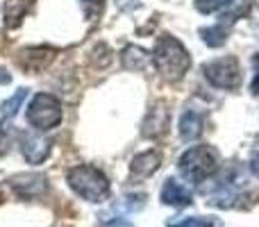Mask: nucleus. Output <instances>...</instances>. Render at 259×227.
<instances>
[{"label":"nucleus","mask_w":259,"mask_h":227,"mask_svg":"<svg viewBox=\"0 0 259 227\" xmlns=\"http://www.w3.org/2000/svg\"><path fill=\"white\" fill-rule=\"evenodd\" d=\"M152 64H155L157 73L164 80L180 82L191 68V57H189L187 48L182 46V41H178L170 34H161L155 43Z\"/></svg>","instance_id":"f257e3e1"},{"label":"nucleus","mask_w":259,"mask_h":227,"mask_svg":"<svg viewBox=\"0 0 259 227\" xmlns=\"http://www.w3.org/2000/svg\"><path fill=\"white\" fill-rule=\"evenodd\" d=\"M66 182L80 198L89 202H103L109 196V179L100 168L80 164L66 170Z\"/></svg>","instance_id":"f03ea898"},{"label":"nucleus","mask_w":259,"mask_h":227,"mask_svg":"<svg viewBox=\"0 0 259 227\" xmlns=\"http://www.w3.org/2000/svg\"><path fill=\"white\" fill-rule=\"evenodd\" d=\"M216 164H219V152L214 148L193 146L187 152H182L178 168L184 179H189L193 184H202L207 177H211V173L216 170Z\"/></svg>","instance_id":"7ed1b4c3"},{"label":"nucleus","mask_w":259,"mask_h":227,"mask_svg":"<svg viewBox=\"0 0 259 227\" xmlns=\"http://www.w3.org/2000/svg\"><path fill=\"white\" fill-rule=\"evenodd\" d=\"M27 123L32 125V129L36 132H48V129L57 127L64 118V109L62 103H59L57 96L53 94H36L34 98L30 100L25 112Z\"/></svg>","instance_id":"20e7f679"},{"label":"nucleus","mask_w":259,"mask_h":227,"mask_svg":"<svg viewBox=\"0 0 259 227\" xmlns=\"http://www.w3.org/2000/svg\"><path fill=\"white\" fill-rule=\"evenodd\" d=\"M202 75L216 89L234 91L241 84V66H239L237 57H216L202 64Z\"/></svg>","instance_id":"39448f33"},{"label":"nucleus","mask_w":259,"mask_h":227,"mask_svg":"<svg viewBox=\"0 0 259 227\" xmlns=\"http://www.w3.org/2000/svg\"><path fill=\"white\" fill-rule=\"evenodd\" d=\"M9 187H12V191L16 193L18 198L32 200V198L44 196L48 184H46L44 175H39V173H21V175H14V177L9 179Z\"/></svg>","instance_id":"423d86ee"},{"label":"nucleus","mask_w":259,"mask_h":227,"mask_svg":"<svg viewBox=\"0 0 259 227\" xmlns=\"http://www.w3.org/2000/svg\"><path fill=\"white\" fill-rule=\"evenodd\" d=\"M21 152L23 157H25L27 164H44L46 157H48L50 152V141L44 137L41 132H23L21 134Z\"/></svg>","instance_id":"0eeeda50"},{"label":"nucleus","mask_w":259,"mask_h":227,"mask_svg":"<svg viewBox=\"0 0 259 227\" xmlns=\"http://www.w3.org/2000/svg\"><path fill=\"white\" fill-rule=\"evenodd\" d=\"M170 127V114L166 109V105H155V107L148 112L146 120H143V137L155 139V137H164Z\"/></svg>","instance_id":"6e6552de"},{"label":"nucleus","mask_w":259,"mask_h":227,"mask_svg":"<svg viewBox=\"0 0 259 227\" xmlns=\"http://www.w3.org/2000/svg\"><path fill=\"white\" fill-rule=\"evenodd\" d=\"M161 202L164 205H168V207H189L193 202V196H191V191H189L187 187H184L182 182H178V179H173V177H168L164 182V187H161Z\"/></svg>","instance_id":"1a4fd4ad"},{"label":"nucleus","mask_w":259,"mask_h":227,"mask_svg":"<svg viewBox=\"0 0 259 227\" xmlns=\"http://www.w3.org/2000/svg\"><path fill=\"white\" fill-rule=\"evenodd\" d=\"M178 132L184 141H193L205 132V114L198 109H187L178 120Z\"/></svg>","instance_id":"9d476101"},{"label":"nucleus","mask_w":259,"mask_h":227,"mask_svg":"<svg viewBox=\"0 0 259 227\" xmlns=\"http://www.w3.org/2000/svg\"><path fill=\"white\" fill-rule=\"evenodd\" d=\"M159 161H161V155L157 150L139 152V155L132 157V161H130V173H132L134 177H150V175L159 168Z\"/></svg>","instance_id":"9b49d317"},{"label":"nucleus","mask_w":259,"mask_h":227,"mask_svg":"<svg viewBox=\"0 0 259 227\" xmlns=\"http://www.w3.org/2000/svg\"><path fill=\"white\" fill-rule=\"evenodd\" d=\"M27 9H30V0H7L5 3V25L7 27L21 25Z\"/></svg>","instance_id":"f8f14e48"},{"label":"nucleus","mask_w":259,"mask_h":227,"mask_svg":"<svg viewBox=\"0 0 259 227\" xmlns=\"http://www.w3.org/2000/svg\"><path fill=\"white\" fill-rule=\"evenodd\" d=\"M121 62L125 68H130V71H143V68L148 66V55L143 48L127 46V48L121 53Z\"/></svg>","instance_id":"ddd939ff"},{"label":"nucleus","mask_w":259,"mask_h":227,"mask_svg":"<svg viewBox=\"0 0 259 227\" xmlns=\"http://www.w3.org/2000/svg\"><path fill=\"white\" fill-rule=\"evenodd\" d=\"M200 36L207 46H211V48H221V46L225 43V39H228V23L221 21L211 27H202Z\"/></svg>","instance_id":"4468645a"},{"label":"nucleus","mask_w":259,"mask_h":227,"mask_svg":"<svg viewBox=\"0 0 259 227\" xmlns=\"http://www.w3.org/2000/svg\"><path fill=\"white\" fill-rule=\"evenodd\" d=\"M25 96H27V91L25 89H18L16 94L12 96V98H7L3 105H0V112H3V118H12L14 114L18 112V107L23 105V100H25Z\"/></svg>","instance_id":"2eb2a0df"},{"label":"nucleus","mask_w":259,"mask_h":227,"mask_svg":"<svg viewBox=\"0 0 259 227\" xmlns=\"http://www.w3.org/2000/svg\"><path fill=\"white\" fill-rule=\"evenodd\" d=\"M14 137H16L14 125L9 123V118H3V123H0V155H5V152L12 148Z\"/></svg>","instance_id":"dca6fc26"},{"label":"nucleus","mask_w":259,"mask_h":227,"mask_svg":"<svg viewBox=\"0 0 259 227\" xmlns=\"http://www.w3.org/2000/svg\"><path fill=\"white\" fill-rule=\"evenodd\" d=\"M234 0H196V9L200 14H216L221 9L230 7Z\"/></svg>","instance_id":"f3484780"},{"label":"nucleus","mask_w":259,"mask_h":227,"mask_svg":"<svg viewBox=\"0 0 259 227\" xmlns=\"http://www.w3.org/2000/svg\"><path fill=\"white\" fill-rule=\"evenodd\" d=\"M168 227H214V220L207 216H191V218H184L180 223H170Z\"/></svg>","instance_id":"a211bd4d"},{"label":"nucleus","mask_w":259,"mask_h":227,"mask_svg":"<svg viewBox=\"0 0 259 227\" xmlns=\"http://www.w3.org/2000/svg\"><path fill=\"white\" fill-rule=\"evenodd\" d=\"M82 7H84V12H87V16L94 21L96 16H98L100 12H103V7H105V3L103 0H82Z\"/></svg>","instance_id":"6ab92c4d"},{"label":"nucleus","mask_w":259,"mask_h":227,"mask_svg":"<svg viewBox=\"0 0 259 227\" xmlns=\"http://www.w3.org/2000/svg\"><path fill=\"white\" fill-rule=\"evenodd\" d=\"M248 168H250V173L255 175V177H259V143L255 148H252L250 152V161H248Z\"/></svg>","instance_id":"aec40b11"},{"label":"nucleus","mask_w":259,"mask_h":227,"mask_svg":"<svg viewBox=\"0 0 259 227\" xmlns=\"http://www.w3.org/2000/svg\"><path fill=\"white\" fill-rule=\"evenodd\" d=\"M252 64H255V77H252V82H250V94L252 96H259V53L255 55Z\"/></svg>","instance_id":"412c9836"},{"label":"nucleus","mask_w":259,"mask_h":227,"mask_svg":"<svg viewBox=\"0 0 259 227\" xmlns=\"http://www.w3.org/2000/svg\"><path fill=\"white\" fill-rule=\"evenodd\" d=\"M100 227H132V223H127V220H121V218H114V220H109V223H103Z\"/></svg>","instance_id":"4be33fe9"}]
</instances>
